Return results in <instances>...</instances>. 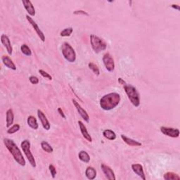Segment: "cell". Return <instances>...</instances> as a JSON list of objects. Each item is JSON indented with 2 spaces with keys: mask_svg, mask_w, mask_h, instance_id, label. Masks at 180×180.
Segmentation results:
<instances>
[{
  "mask_svg": "<svg viewBox=\"0 0 180 180\" xmlns=\"http://www.w3.org/2000/svg\"><path fill=\"white\" fill-rule=\"evenodd\" d=\"M121 96L116 92L105 94L100 100V105L104 111H111L120 104Z\"/></svg>",
  "mask_w": 180,
  "mask_h": 180,
  "instance_id": "cell-1",
  "label": "cell"
},
{
  "mask_svg": "<svg viewBox=\"0 0 180 180\" xmlns=\"http://www.w3.org/2000/svg\"><path fill=\"white\" fill-rule=\"evenodd\" d=\"M4 144L6 146V147L7 148V149L9 151L11 155L13 156L14 160L17 162V163H18L20 165H21V166H25V163H26V162H25V160L24 157L23 156L21 150L17 147L15 142H14L13 140L5 138L4 139Z\"/></svg>",
  "mask_w": 180,
  "mask_h": 180,
  "instance_id": "cell-2",
  "label": "cell"
},
{
  "mask_svg": "<svg viewBox=\"0 0 180 180\" xmlns=\"http://www.w3.org/2000/svg\"><path fill=\"white\" fill-rule=\"evenodd\" d=\"M123 86L125 93L127 94L128 99H130V102L135 107H138L140 105V96L136 88L132 86V85L128 84H125Z\"/></svg>",
  "mask_w": 180,
  "mask_h": 180,
  "instance_id": "cell-3",
  "label": "cell"
},
{
  "mask_svg": "<svg viewBox=\"0 0 180 180\" xmlns=\"http://www.w3.org/2000/svg\"><path fill=\"white\" fill-rule=\"evenodd\" d=\"M63 56L65 59L70 63H73L76 60V53L73 48L68 42H64L61 46Z\"/></svg>",
  "mask_w": 180,
  "mask_h": 180,
  "instance_id": "cell-4",
  "label": "cell"
},
{
  "mask_svg": "<svg viewBox=\"0 0 180 180\" xmlns=\"http://www.w3.org/2000/svg\"><path fill=\"white\" fill-rule=\"evenodd\" d=\"M90 42L91 47H92L94 52L96 53H99L102 51H104L107 47L105 42L102 39L94 35H91L90 36Z\"/></svg>",
  "mask_w": 180,
  "mask_h": 180,
  "instance_id": "cell-5",
  "label": "cell"
},
{
  "mask_svg": "<svg viewBox=\"0 0 180 180\" xmlns=\"http://www.w3.org/2000/svg\"><path fill=\"white\" fill-rule=\"evenodd\" d=\"M21 148H22V150L23 151L25 156L27 157V158L28 160V161L30 163V165H32L33 167H36V162H35V158H34V156L33 155V153H31V151H30V141H28V140H24V141H23L21 142Z\"/></svg>",
  "mask_w": 180,
  "mask_h": 180,
  "instance_id": "cell-6",
  "label": "cell"
},
{
  "mask_svg": "<svg viewBox=\"0 0 180 180\" xmlns=\"http://www.w3.org/2000/svg\"><path fill=\"white\" fill-rule=\"evenodd\" d=\"M103 62H104L106 70L109 72H113L115 69V62H114L112 56L109 53L104 54V56H103Z\"/></svg>",
  "mask_w": 180,
  "mask_h": 180,
  "instance_id": "cell-7",
  "label": "cell"
},
{
  "mask_svg": "<svg viewBox=\"0 0 180 180\" xmlns=\"http://www.w3.org/2000/svg\"><path fill=\"white\" fill-rule=\"evenodd\" d=\"M161 132L164 135L172 137V138H177L179 136V130L177 128L161 127Z\"/></svg>",
  "mask_w": 180,
  "mask_h": 180,
  "instance_id": "cell-8",
  "label": "cell"
},
{
  "mask_svg": "<svg viewBox=\"0 0 180 180\" xmlns=\"http://www.w3.org/2000/svg\"><path fill=\"white\" fill-rule=\"evenodd\" d=\"M25 17H26V19L28 20V21L30 23V25H32L33 28H34V30H35V32H36L37 34H38V35L39 36V39H40L42 42H45V36H44V34L43 32H42V31L40 30V28H39L38 24L36 23L35 21H34V20H33L32 18H31L30 16H29L28 15H26V16H25Z\"/></svg>",
  "mask_w": 180,
  "mask_h": 180,
  "instance_id": "cell-9",
  "label": "cell"
},
{
  "mask_svg": "<svg viewBox=\"0 0 180 180\" xmlns=\"http://www.w3.org/2000/svg\"><path fill=\"white\" fill-rule=\"evenodd\" d=\"M72 101H73V104L75 105V107L76 108L77 111H78V112L79 113L80 115L81 116V117L82 118H83L85 121L89 122L90 121V116L88 115V113H87V111H85L84 108H82V107L79 104V103L76 101L75 99H72Z\"/></svg>",
  "mask_w": 180,
  "mask_h": 180,
  "instance_id": "cell-10",
  "label": "cell"
},
{
  "mask_svg": "<svg viewBox=\"0 0 180 180\" xmlns=\"http://www.w3.org/2000/svg\"><path fill=\"white\" fill-rule=\"evenodd\" d=\"M101 168L103 172H104L105 177H106L108 179L115 180L116 179L114 172L109 166H108V165H105V164H101Z\"/></svg>",
  "mask_w": 180,
  "mask_h": 180,
  "instance_id": "cell-11",
  "label": "cell"
},
{
  "mask_svg": "<svg viewBox=\"0 0 180 180\" xmlns=\"http://www.w3.org/2000/svg\"><path fill=\"white\" fill-rule=\"evenodd\" d=\"M38 116L39 121H41V123L42 126H43L44 129H45L46 130H49L51 127L47 117L44 115V113L42 112L41 110H38Z\"/></svg>",
  "mask_w": 180,
  "mask_h": 180,
  "instance_id": "cell-12",
  "label": "cell"
},
{
  "mask_svg": "<svg viewBox=\"0 0 180 180\" xmlns=\"http://www.w3.org/2000/svg\"><path fill=\"white\" fill-rule=\"evenodd\" d=\"M1 42L3 44V45H4L6 47V49H7V52L8 53V54H9V55H11L13 52V48H12V46H11L10 39L9 38H8V37L3 34V35H2L1 36Z\"/></svg>",
  "mask_w": 180,
  "mask_h": 180,
  "instance_id": "cell-13",
  "label": "cell"
},
{
  "mask_svg": "<svg viewBox=\"0 0 180 180\" xmlns=\"http://www.w3.org/2000/svg\"><path fill=\"white\" fill-rule=\"evenodd\" d=\"M23 4L24 5V7L27 12L30 14L31 16H35V9L34 8V6L33 5L32 2L29 0H23L22 1Z\"/></svg>",
  "mask_w": 180,
  "mask_h": 180,
  "instance_id": "cell-14",
  "label": "cell"
},
{
  "mask_svg": "<svg viewBox=\"0 0 180 180\" xmlns=\"http://www.w3.org/2000/svg\"><path fill=\"white\" fill-rule=\"evenodd\" d=\"M132 169L133 170V172L135 174H136V175L139 177H141L142 179H144V180L146 179L144 169H143V166L141 164L132 165Z\"/></svg>",
  "mask_w": 180,
  "mask_h": 180,
  "instance_id": "cell-15",
  "label": "cell"
},
{
  "mask_svg": "<svg viewBox=\"0 0 180 180\" xmlns=\"http://www.w3.org/2000/svg\"><path fill=\"white\" fill-rule=\"evenodd\" d=\"M78 125H79V127H80V132H81L82 135V136H83L84 138L85 139H87L88 141H90V142L92 141V139H91V136H90L89 132H87V127L83 124V122L80 121H78Z\"/></svg>",
  "mask_w": 180,
  "mask_h": 180,
  "instance_id": "cell-16",
  "label": "cell"
},
{
  "mask_svg": "<svg viewBox=\"0 0 180 180\" xmlns=\"http://www.w3.org/2000/svg\"><path fill=\"white\" fill-rule=\"evenodd\" d=\"M2 60L3 64H4V65H6V66H7V68H10V69L13 70H16V65L14 64V63L13 62L12 60L10 59L9 56H3L2 58Z\"/></svg>",
  "mask_w": 180,
  "mask_h": 180,
  "instance_id": "cell-17",
  "label": "cell"
},
{
  "mask_svg": "<svg viewBox=\"0 0 180 180\" xmlns=\"http://www.w3.org/2000/svg\"><path fill=\"white\" fill-rule=\"evenodd\" d=\"M121 138L122 140H123L124 142L126 143L127 145L130 146V147H141V146L142 145L141 142L136 141V140H134L131 138H129V137H127L123 135H121Z\"/></svg>",
  "mask_w": 180,
  "mask_h": 180,
  "instance_id": "cell-18",
  "label": "cell"
},
{
  "mask_svg": "<svg viewBox=\"0 0 180 180\" xmlns=\"http://www.w3.org/2000/svg\"><path fill=\"white\" fill-rule=\"evenodd\" d=\"M27 122L29 126L32 128L33 130H38L39 127V125L38 123V121H37V119L35 117L33 116H28V118L27 119Z\"/></svg>",
  "mask_w": 180,
  "mask_h": 180,
  "instance_id": "cell-19",
  "label": "cell"
},
{
  "mask_svg": "<svg viewBox=\"0 0 180 180\" xmlns=\"http://www.w3.org/2000/svg\"><path fill=\"white\" fill-rule=\"evenodd\" d=\"M85 175L90 180L94 179L96 177V171L93 167H88L85 171Z\"/></svg>",
  "mask_w": 180,
  "mask_h": 180,
  "instance_id": "cell-20",
  "label": "cell"
},
{
  "mask_svg": "<svg viewBox=\"0 0 180 180\" xmlns=\"http://www.w3.org/2000/svg\"><path fill=\"white\" fill-rule=\"evenodd\" d=\"M14 120V115L13 113V110L9 108L7 111V127H9L13 124Z\"/></svg>",
  "mask_w": 180,
  "mask_h": 180,
  "instance_id": "cell-21",
  "label": "cell"
},
{
  "mask_svg": "<svg viewBox=\"0 0 180 180\" xmlns=\"http://www.w3.org/2000/svg\"><path fill=\"white\" fill-rule=\"evenodd\" d=\"M103 135H104L105 138L111 140V141H113V140L116 139V134L113 130H105L103 132Z\"/></svg>",
  "mask_w": 180,
  "mask_h": 180,
  "instance_id": "cell-22",
  "label": "cell"
},
{
  "mask_svg": "<svg viewBox=\"0 0 180 180\" xmlns=\"http://www.w3.org/2000/svg\"><path fill=\"white\" fill-rule=\"evenodd\" d=\"M78 157L79 159L81 161L86 162V163H88V162L90 161V157L89 156V154H88L85 151H81L78 154Z\"/></svg>",
  "mask_w": 180,
  "mask_h": 180,
  "instance_id": "cell-23",
  "label": "cell"
},
{
  "mask_svg": "<svg viewBox=\"0 0 180 180\" xmlns=\"http://www.w3.org/2000/svg\"><path fill=\"white\" fill-rule=\"evenodd\" d=\"M164 179L165 180H179L180 177L176 173H174L172 172H166L164 175Z\"/></svg>",
  "mask_w": 180,
  "mask_h": 180,
  "instance_id": "cell-24",
  "label": "cell"
},
{
  "mask_svg": "<svg viewBox=\"0 0 180 180\" xmlns=\"http://www.w3.org/2000/svg\"><path fill=\"white\" fill-rule=\"evenodd\" d=\"M41 147H42V149H43V151H44L45 152L49 153H52L54 151L53 148L51 147V145L49 144L47 141H42L41 142Z\"/></svg>",
  "mask_w": 180,
  "mask_h": 180,
  "instance_id": "cell-25",
  "label": "cell"
},
{
  "mask_svg": "<svg viewBox=\"0 0 180 180\" xmlns=\"http://www.w3.org/2000/svg\"><path fill=\"white\" fill-rule=\"evenodd\" d=\"M21 50L22 51V53L23 54H25V56H30L32 55V51H31L30 47H28V45L25 44L21 45Z\"/></svg>",
  "mask_w": 180,
  "mask_h": 180,
  "instance_id": "cell-26",
  "label": "cell"
},
{
  "mask_svg": "<svg viewBox=\"0 0 180 180\" xmlns=\"http://www.w3.org/2000/svg\"><path fill=\"white\" fill-rule=\"evenodd\" d=\"M73 31V28L69 27V28H67L64 29V30H62L61 33H60V35L61 37H69L70 36L71 34H72Z\"/></svg>",
  "mask_w": 180,
  "mask_h": 180,
  "instance_id": "cell-27",
  "label": "cell"
},
{
  "mask_svg": "<svg viewBox=\"0 0 180 180\" xmlns=\"http://www.w3.org/2000/svg\"><path fill=\"white\" fill-rule=\"evenodd\" d=\"M88 66H89L90 69H91V70L93 71V73L95 74V75H99L100 71H99V69L98 66H97L96 64H94V63H92V62H90V64H88Z\"/></svg>",
  "mask_w": 180,
  "mask_h": 180,
  "instance_id": "cell-28",
  "label": "cell"
},
{
  "mask_svg": "<svg viewBox=\"0 0 180 180\" xmlns=\"http://www.w3.org/2000/svg\"><path fill=\"white\" fill-rule=\"evenodd\" d=\"M20 128H21V127H20L19 125L15 124V125H13L12 127H10L9 129H8V130H7V133H8V134H10V135H11V134L16 133V132H18V131L20 130Z\"/></svg>",
  "mask_w": 180,
  "mask_h": 180,
  "instance_id": "cell-29",
  "label": "cell"
},
{
  "mask_svg": "<svg viewBox=\"0 0 180 180\" xmlns=\"http://www.w3.org/2000/svg\"><path fill=\"white\" fill-rule=\"evenodd\" d=\"M39 73L42 77H43V78L49 80H52V77H51L48 73L45 72L44 70H39Z\"/></svg>",
  "mask_w": 180,
  "mask_h": 180,
  "instance_id": "cell-30",
  "label": "cell"
},
{
  "mask_svg": "<svg viewBox=\"0 0 180 180\" xmlns=\"http://www.w3.org/2000/svg\"><path fill=\"white\" fill-rule=\"evenodd\" d=\"M49 169L51 177H52L53 178H55L56 176V173H57L56 167H54L53 165H49Z\"/></svg>",
  "mask_w": 180,
  "mask_h": 180,
  "instance_id": "cell-31",
  "label": "cell"
},
{
  "mask_svg": "<svg viewBox=\"0 0 180 180\" xmlns=\"http://www.w3.org/2000/svg\"><path fill=\"white\" fill-rule=\"evenodd\" d=\"M29 80L31 83L33 85H37L39 83V79L37 78L36 76H34V75L30 76L29 78Z\"/></svg>",
  "mask_w": 180,
  "mask_h": 180,
  "instance_id": "cell-32",
  "label": "cell"
},
{
  "mask_svg": "<svg viewBox=\"0 0 180 180\" xmlns=\"http://www.w3.org/2000/svg\"><path fill=\"white\" fill-rule=\"evenodd\" d=\"M73 13L75 14V15H83V16H89V13H87L86 11H85L83 10H77V11H75L73 12Z\"/></svg>",
  "mask_w": 180,
  "mask_h": 180,
  "instance_id": "cell-33",
  "label": "cell"
},
{
  "mask_svg": "<svg viewBox=\"0 0 180 180\" xmlns=\"http://www.w3.org/2000/svg\"><path fill=\"white\" fill-rule=\"evenodd\" d=\"M58 112L59 113L60 116H61V117H63V118H65V114H64V111H62V109H61V108H58Z\"/></svg>",
  "mask_w": 180,
  "mask_h": 180,
  "instance_id": "cell-34",
  "label": "cell"
},
{
  "mask_svg": "<svg viewBox=\"0 0 180 180\" xmlns=\"http://www.w3.org/2000/svg\"><path fill=\"white\" fill-rule=\"evenodd\" d=\"M171 7L173 8H175V9L179 10V6L177 5V4H172V5H171Z\"/></svg>",
  "mask_w": 180,
  "mask_h": 180,
  "instance_id": "cell-35",
  "label": "cell"
},
{
  "mask_svg": "<svg viewBox=\"0 0 180 180\" xmlns=\"http://www.w3.org/2000/svg\"><path fill=\"white\" fill-rule=\"evenodd\" d=\"M118 81H119L120 83H121V84H122V85H124V84H125V81L122 80V78H119V79H118Z\"/></svg>",
  "mask_w": 180,
  "mask_h": 180,
  "instance_id": "cell-36",
  "label": "cell"
}]
</instances>
